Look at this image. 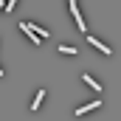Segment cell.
<instances>
[{
  "mask_svg": "<svg viewBox=\"0 0 121 121\" xmlns=\"http://www.w3.org/2000/svg\"><path fill=\"white\" fill-rule=\"evenodd\" d=\"M42 99H45V90H37V96H34V101H31V110H37V107L42 104Z\"/></svg>",
  "mask_w": 121,
  "mask_h": 121,
  "instance_id": "5",
  "label": "cell"
},
{
  "mask_svg": "<svg viewBox=\"0 0 121 121\" xmlns=\"http://www.w3.org/2000/svg\"><path fill=\"white\" fill-rule=\"evenodd\" d=\"M59 54H70V56H73V54H76V48H73V45H68V42H65V45H59Z\"/></svg>",
  "mask_w": 121,
  "mask_h": 121,
  "instance_id": "6",
  "label": "cell"
},
{
  "mask_svg": "<svg viewBox=\"0 0 121 121\" xmlns=\"http://www.w3.org/2000/svg\"><path fill=\"white\" fill-rule=\"evenodd\" d=\"M14 3H17V0H6V3H3V11H11V9H14Z\"/></svg>",
  "mask_w": 121,
  "mask_h": 121,
  "instance_id": "7",
  "label": "cell"
},
{
  "mask_svg": "<svg viewBox=\"0 0 121 121\" xmlns=\"http://www.w3.org/2000/svg\"><path fill=\"white\" fill-rule=\"evenodd\" d=\"M0 76H3V68H0Z\"/></svg>",
  "mask_w": 121,
  "mask_h": 121,
  "instance_id": "8",
  "label": "cell"
},
{
  "mask_svg": "<svg viewBox=\"0 0 121 121\" xmlns=\"http://www.w3.org/2000/svg\"><path fill=\"white\" fill-rule=\"evenodd\" d=\"M68 9H70V14H73V20H76V26L85 31V23H82V14H79V6H76V0H68Z\"/></svg>",
  "mask_w": 121,
  "mask_h": 121,
  "instance_id": "1",
  "label": "cell"
},
{
  "mask_svg": "<svg viewBox=\"0 0 121 121\" xmlns=\"http://www.w3.org/2000/svg\"><path fill=\"white\" fill-rule=\"evenodd\" d=\"M82 79H85V85H90V90H96V93H101V85H99L96 79H90V73H85Z\"/></svg>",
  "mask_w": 121,
  "mask_h": 121,
  "instance_id": "4",
  "label": "cell"
},
{
  "mask_svg": "<svg viewBox=\"0 0 121 121\" xmlns=\"http://www.w3.org/2000/svg\"><path fill=\"white\" fill-rule=\"evenodd\" d=\"M99 107H101V101L96 99V101H90V104H85V107H79V110H76L73 116H85V113H90V110H99Z\"/></svg>",
  "mask_w": 121,
  "mask_h": 121,
  "instance_id": "3",
  "label": "cell"
},
{
  "mask_svg": "<svg viewBox=\"0 0 121 121\" xmlns=\"http://www.w3.org/2000/svg\"><path fill=\"white\" fill-rule=\"evenodd\" d=\"M87 42H90V45H96L101 54H113V48H110V45H104V42H101V39H96V37H87Z\"/></svg>",
  "mask_w": 121,
  "mask_h": 121,
  "instance_id": "2",
  "label": "cell"
}]
</instances>
